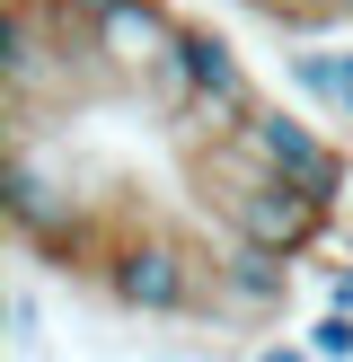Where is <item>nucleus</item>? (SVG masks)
<instances>
[{
  "label": "nucleus",
  "mask_w": 353,
  "mask_h": 362,
  "mask_svg": "<svg viewBox=\"0 0 353 362\" xmlns=\"http://www.w3.org/2000/svg\"><path fill=\"white\" fill-rule=\"evenodd\" d=\"M221 221V212H212ZM212 300H203V318H221V327H274L282 310H292V265L300 257H282V247H256V239H239V230H212Z\"/></svg>",
  "instance_id": "f03ea898"
},
{
  "label": "nucleus",
  "mask_w": 353,
  "mask_h": 362,
  "mask_svg": "<svg viewBox=\"0 0 353 362\" xmlns=\"http://www.w3.org/2000/svg\"><path fill=\"white\" fill-rule=\"evenodd\" d=\"M239 141H247V151H256L274 177H292L300 194H318L327 212H345V204H353V159L335 151V141L318 133L309 115H292V106H256V115L239 124Z\"/></svg>",
  "instance_id": "7ed1b4c3"
},
{
  "label": "nucleus",
  "mask_w": 353,
  "mask_h": 362,
  "mask_svg": "<svg viewBox=\"0 0 353 362\" xmlns=\"http://www.w3.org/2000/svg\"><path fill=\"white\" fill-rule=\"evenodd\" d=\"M247 362H318V345H292V336H256Z\"/></svg>",
  "instance_id": "9d476101"
},
{
  "label": "nucleus",
  "mask_w": 353,
  "mask_h": 362,
  "mask_svg": "<svg viewBox=\"0 0 353 362\" xmlns=\"http://www.w3.org/2000/svg\"><path fill=\"white\" fill-rule=\"evenodd\" d=\"M345 124H353V53H345Z\"/></svg>",
  "instance_id": "ddd939ff"
},
{
  "label": "nucleus",
  "mask_w": 353,
  "mask_h": 362,
  "mask_svg": "<svg viewBox=\"0 0 353 362\" xmlns=\"http://www.w3.org/2000/svg\"><path fill=\"white\" fill-rule=\"evenodd\" d=\"M186 53H194V71H203V98H239V106H256V80H247L239 45H229L221 27H203V18H194V27H186Z\"/></svg>",
  "instance_id": "39448f33"
},
{
  "label": "nucleus",
  "mask_w": 353,
  "mask_h": 362,
  "mask_svg": "<svg viewBox=\"0 0 353 362\" xmlns=\"http://www.w3.org/2000/svg\"><path fill=\"white\" fill-rule=\"evenodd\" d=\"M9 345H18V354H35V345H44V318H35V292H27V283L9 292Z\"/></svg>",
  "instance_id": "1a4fd4ad"
},
{
  "label": "nucleus",
  "mask_w": 353,
  "mask_h": 362,
  "mask_svg": "<svg viewBox=\"0 0 353 362\" xmlns=\"http://www.w3.org/2000/svg\"><path fill=\"white\" fill-rule=\"evenodd\" d=\"M292 88H300V98H309V106H327V115H345V53H292Z\"/></svg>",
  "instance_id": "0eeeda50"
},
{
  "label": "nucleus",
  "mask_w": 353,
  "mask_h": 362,
  "mask_svg": "<svg viewBox=\"0 0 353 362\" xmlns=\"http://www.w3.org/2000/svg\"><path fill=\"white\" fill-rule=\"evenodd\" d=\"M239 9H256V0H239Z\"/></svg>",
  "instance_id": "4468645a"
},
{
  "label": "nucleus",
  "mask_w": 353,
  "mask_h": 362,
  "mask_svg": "<svg viewBox=\"0 0 353 362\" xmlns=\"http://www.w3.org/2000/svg\"><path fill=\"white\" fill-rule=\"evenodd\" d=\"M62 9H80V18H106V9H115V0H62Z\"/></svg>",
  "instance_id": "f8f14e48"
},
{
  "label": "nucleus",
  "mask_w": 353,
  "mask_h": 362,
  "mask_svg": "<svg viewBox=\"0 0 353 362\" xmlns=\"http://www.w3.org/2000/svg\"><path fill=\"white\" fill-rule=\"evenodd\" d=\"M309 345H318V362H353V310H327L309 327Z\"/></svg>",
  "instance_id": "6e6552de"
},
{
  "label": "nucleus",
  "mask_w": 353,
  "mask_h": 362,
  "mask_svg": "<svg viewBox=\"0 0 353 362\" xmlns=\"http://www.w3.org/2000/svg\"><path fill=\"white\" fill-rule=\"evenodd\" d=\"M186 45V18L168 9V0H115V9L97 18V53L124 71V88H141L150 80V62L159 53H176Z\"/></svg>",
  "instance_id": "20e7f679"
},
{
  "label": "nucleus",
  "mask_w": 353,
  "mask_h": 362,
  "mask_svg": "<svg viewBox=\"0 0 353 362\" xmlns=\"http://www.w3.org/2000/svg\"><path fill=\"white\" fill-rule=\"evenodd\" d=\"M327 310H353V257H345V265L327 274Z\"/></svg>",
  "instance_id": "9b49d317"
},
{
  "label": "nucleus",
  "mask_w": 353,
  "mask_h": 362,
  "mask_svg": "<svg viewBox=\"0 0 353 362\" xmlns=\"http://www.w3.org/2000/svg\"><path fill=\"white\" fill-rule=\"evenodd\" d=\"M186 27H194V18H186ZM194 98H203V71H194V53H186V45H176V53H159V62H150V80H141V106L168 124V115H186Z\"/></svg>",
  "instance_id": "423d86ee"
},
{
  "label": "nucleus",
  "mask_w": 353,
  "mask_h": 362,
  "mask_svg": "<svg viewBox=\"0 0 353 362\" xmlns=\"http://www.w3.org/2000/svg\"><path fill=\"white\" fill-rule=\"evenodd\" d=\"M97 292L115 300L124 318H150V327H168V318H203L212 257L186 239V230H168V221H124L115 247H106V265H97Z\"/></svg>",
  "instance_id": "f257e3e1"
}]
</instances>
